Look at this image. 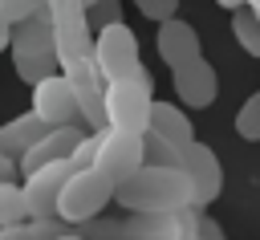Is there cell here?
Wrapping results in <instances>:
<instances>
[{
  "label": "cell",
  "mask_w": 260,
  "mask_h": 240,
  "mask_svg": "<svg viewBox=\"0 0 260 240\" xmlns=\"http://www.w3.org/2000/svg\"><path fill=\"white\" fill-rule=\"evenodd\" d=\"M45 130H49V126L28 110V114H20V118H12V122H4V126H0V151H4L8 159H20V155H24V151L45 134Z\"/></svg>",
  "instance_id": "9a60e30c"
},
{
  "label": "cell",
  "mask_w": 260,
  "mask_h": 240,
  "mask_svg": "<svg viewBox=\"0 0 260 240\" xmlns=\"http://www.w3.org/2000/svg\"><path fill=\"white\" fill-rule=\"evenodd\" d=\"M81 4H85V8H89V4H98V0H81Z\"/></svg>",
  "instance_id": "1f68e13d"
},
{
  "label": "cell",
  "mask_w": 260,
  "mask_h": 240,
  "mask_svg": "<svg viewBox=\"0 0 260 240\" xmlns=\"http://www.w3.org/2000/svg\"><path fill=\"white\" fill-rule=\"evenodd\" d=\"M134 8H138L146 20L162 24V20H171V16L179 12V0H134Z\"/></svg>",
  "instance_id": "d4e9b609"
},
{
  "label": "cell",
  "mask_w": 260,
  "mask_h": 240,
  "mask_svg": "<svg viewBox=\"0 0 260 240\" xmlns=\"http://www.w3.org/2000/svg\"><path fill=\"white\" fill-rule=\"evenodd\" d=\"M183 167H187V175H191V183H195V203H191V207L215 203L219 191H223V167H219L215 151H211L207 142L191 138V142L183 146Z\"/></svg>",
  "instance_id": "30bf717a"
},
{
  "label": "cell",
  "mask_w": 260,
  "mask_h": 240,
  "mask_svg": "<svg viewBox=\"0 0 260 240\" xmlns=\"http://www.w3.org/2000/svg\"><path fill=\"white\" fill-rule=\"evenodd\" d=\"M93 155H98V130H85L81 142H77L73 155H69V167H73V171H85V167H93Z\"/></svg>",
  "instance_id": "603a6c76"
},
{
  "label": "cell",
  "mask_w": 260,
  "mask_h": 240,
  "mask_svg": "<svg viewBox=\"0 0 260 240\" xmlns=\"http://www.w3.org/2000/svg\"><path fill=\"white\" fill-rule=\"evenodd\" d=\"M106 203H114V183L106 175H98L93 167L85 171H69L61 195H57V220L65 224H85L93 220Z\"/></svg>",
  "instance_id": "3957f363"
},
{
  "label": "cell",
  "mask_w": 260,
  "mask_h": 240,
  "mask_svg": "<svg viewBox=\"0 0 260 240\" xmlns=\"http://www.w3.org/2000/svg\"><path fill=\"white\" fill-rule=\"evenodd\" d=\"M61 236V224L57 216L53 220H16V224H4L0 228V240H57Z\"/></svg>",
  "instance_id": "e0dca14e"
},
{
  "label": "cell",
  "mask_w": 260,
  "mask_h": 240,
  "mask_svg": "<svg viewBox=\"0 0 260 240\" xmlns=\"http://www.w3.org/2000/svg\"><path fill=\"white\" fill-rule=\"evenodd\" d=\"M8 45H12V24H8L4 16H0V53H4Z\"/></svg>",
  "instance_id": "4316f807"
},
{
  "label": "cell",
  "mask_w": 260,
  "mask_h": 240,
  "mask_svg": "<svg viewBox=\"0 0 260 240\" xmlns=\"http://www.w3.org/2000/svg\"><path fill=\"white\" fill-rule=\"evenodd\" d=\"M154 49H158V57H162V65H167V69H179V65H187V61L203 57L199 33H195L187 20H179V16H171V20H162V24H158Z\"/></svg>",
  "instance_id": "4fadbf2b"
},
{
  "label": "cell",
  "mask_w": 260,
  "mask_h": 240,
  "mask_svg": "<svg viewBox=\"0 0 260 240\" xmlns=\"http://www.w3.org/2000/svg\"><path fill=\"white\" fill-rule=\"evenodd\" d=\"M32 114H37L45 126H73V122H81V110H77L73 89L65 85L61 69L32 85Z\"/></svg>",
  "instance_id": "9c48e42d"
},
{
  "label": "cell",
  "mask_w": 260,
  "mask_h": 240,
  "mask_svg": "<svg viewBox=\"0 0 260 240\" xmlns=\"http://www.w3.org/2000/svg\"><path fill=\"white\" fill-rule=\"evenodd\" d=\"M69 171H73L69 159H57V163H45V167L24 175L20 191H24V207H28L32 220H53L57 216V195H61Z\"/></svg>",
  "instance_id": "ba28073f"
},
{
  "label": "cell",
  "mask_w": 260,
  "mask_h": 240,
  "mask_svg": "<svg viewBox=\"0 0 260 240\" xmlns=\"http://www.w3.org/2000/svg\"><path fill=\"white\" fill-rule=\"evenodd\" d=\"M89 57L98 65V73L106 81H118V77H130L142 61H138V37L130 24H106L93 33V45H89Z\"/></svg>",
  "instance_id": "277c9868"
},
{
  "label": "cell",
  "mask_w": 260,
  "mask_h": 240,
  "mask_svg": "<svg viewBox=\"0 0 260 240\" xmlns=\"http://www.w3.org/2000/svg\"><path fill=\"white\" fill-rule=\"evenodd\" d=\"M12 69H16V77L24 85H37L49 73H57L61 65H57V53H49V49H20V45H12Z\"/></svg>",
  "instance_id": "2e32d148"
},
{
  "label": "cell",
  "mask_w": 260,
  "mask_h": 240,
  "mask_svg": "<svg viewBox=\"0 0 260 240\" xmlns=\"http://www.w3.org/2000/svg\"><path fill=\"white\" fill-rule=\"evenodd\" d=\"M232 33H236V41H240V49L248 53V57H260V16L252 12V8H236L232 12Z\"/></svg>",
  "instance_id": "d6986e66"
},
{
  "label": "cell",
  "mask_w": 260,
  "mask_h": 240,
  "mask_svg": "<svg viewBox=\"0 0 260 240\" xmlns=\"http://www.w3.org/2000/svg\"><path fill=\"white\" fill-rule=\"evenodd\" d=\"M244 8H252V12L260 16V0H244Z\"/></svg>",
  "instance_id": "f546056e"
},
{
  "label": "cell",
  "mask_w": 260,
  "mask_h": 240,
  "mask_svg": "<svg viewBox=\"0 0 260 240\" xmlns=\"http://www.w3.org/2000/svg\"><path fill=\"white\" fill-rule=\"evenodd\" d=\"M171 85H175V98L179 106H195V110H207L215 102V89H219V77H215V65L207 57H195L179 69H171Z\"/></svg>",
  "instance_id": "8fae6325"
},
{
  "label": "cell",
  "mask_w": 260,
  "mask_h": 240,
  "mask_svg": "<svg viewBox=\"0 0 260 240\" xmlns=\"http://www.w3.org/2000/svg\"><path fill=\"white\" fill-rule=\"evenodd\" d=\"M236 134L244 142H260V89H252L236 114Z\"/></svg>",
  "instance_id": "ffe728a7"
},
{
  "label": "cell",
  "mask_w": 260,
  "mask_h": 240,
  "mask_svg": "<svg viewBox=\"0 0 260 240\" xmlns=\"http://www.w3.org/2000/svg\"><path fill=\"white\" fill-rule=\"evenodd\" d=\"M49 24H53V53H57V65H65V61H73V57H89L93 28H89V16H85L81 4L49 8Z\"/></svg>",
  "instance_id": "52a82bcc"
},
{
  "label": "cell",
  "mask_w": 260,
  "mask_h": 240,
  "mask_svg": "<svg viewBox=\"0 0 260 240\" xmlns=\"http://www.w3.org/2000/svg\"><path fill=\"white\" fill-rule=\"evenodd\" d=\"M150 73L146 65H138L130 77H118V81H106V126L114 130H130V134H146V122H150Z\"/></svg>",
  "instance_id": "7a4b0ae2"
},
{
  "label": "cell",
  "mask_w": 260,
  "mask_h": 240,
  "mask_svg": "<svg viewBox=\"0 0 260 240\" xmlns=\"http://www.w3.org/2000/svg\"><path fill=\"white\" fill-rule=\"evenodd\" d=\"M81 134H85V122H73V126H49L20 159H16V171L20 175H28V171H37V167H45V163H57V159H69L73 155V146L81 142Z\"/></svg>",
  "instance_id": "7c38bea8"
},
{
  "label": "cell",
  "mask_w": 260,
  "mask_h": 240,
  "mask_svg": "<svg viewBox=\"0 0 260 240\" xmlns=\"http://www.w3.org/2000/svg\"><path fill=\"white\" fill-rule=\"evenodd\" d=\"M45 4L41 0H0V16L8 20V24H20V20H28L32 12H41ZM49 12V8H45Z\"/></svg>",
  "instance_id": "cb8c5ba5"
},
{
  "label": "cell",
  "mask_w": 260,
  "mask_h": 240,
  "mask_svg": "<svg viewBox=\"0 0 260 240\" xmlns=\"http://www.w3.org/2000/svg\"><path fill=\"white\" fill-rule=\"evenodd\" d=\"M16 220H28L24 191H20L12 179H0V228H4V224H16Z\"/></svg>",
  "instance_id": "44dd1931"
},
{
  "label": "cell",
  "mask_w": 260,
  "mask_h": 240,
  "mask_svg": "<svg viewBox=\"0 0 260 240\" xmlns=\"http://www.w3.org/2000/svg\"><path fill=\"white\" fill-rule=\"evenodd\" d=\"M89 16V28H106V24H118L122 20V0H98L85 8Z\"/></svg>",
  "instance_id": "7402d4cb"
},
{
  "label": "cell",
  "mask_w": 260,
  "mask_h": 240,
  "mask_svg": "<svg viewBox=\"0 0 260 240\" xmlns=\"http://www.w3.org/2000/svg\"><path fill=\"white\" fill-rule=\"evenodd\" d=\"M16 175V159H8L4 151H0V179H12Z\"/></svg>",
  "instance_id": "484cf974"
},
{
  "label": "cell",
  "mask_w": 260,
  "mask_h": 240,
  "mask_svg": "<svg viewBox=\"0 0 260 240\" xmlns=\"http://www.w3.org/2000/svg\"><path fill=\"white\" fill-rule=\"evenodd\" d=\"M142 163L154 167H183V146H175L171 138H158L154 130L142 134Z\"/></svg>",
  "instance_id": "ac0fdd59"
},
{
  "label": "cell",
  "mask_w": 260,
  "mask_h": 240,
  "mask_svg": "<svg viewBox=\"0 0 260 240\" xmlns=\"http://www.w3.org/2000/svg\"><path fill=\"white\" fill-rule=\"evenodd\" d=\"M215 4H219V8H228V12H236V8L244 4V0H215Z\"/></svg>",
  "instance_id": "f1b7e54d"
},
{
  "label": "cell",
  "mask_w": 260,
  "mask_h": 240,
  "mask_svg": "<svg viewBox=\"0 0 260 240\" xmlns=\"http://www.w3.org/2000/svg\"><path fill=\"white\" fill-rule=\"evenodd\" d=\"M41 4H45V8H61V4H81V0H41ZM81 8H85V4H81Z\"/></svg>",
  "instance_id": "83f0119b"
},
{
  "label": "cell",
  "mask_w": 260,
  "mask_h": 240,
  "mask_svg": "<svg viewBox=\"0 0 260 240\" xmlns=\"http://www.w3.org/2000/svg\"><path fill=\"white\" fill-rule=\"evenodd\" d=\"M114 203L134 216H179L195 203V183L187 167H154L142 163L114 187Z\"/></svg>",
  "instance_id": "6da1fadb"
},
{
  "label": "cell",
  "mask_w": 260,
  "mask_h": 240,
  "mask_svg": "<svg viewBox=\"0 0 260 240\" xmlns=\"http://www.w3.org/2000/svg\"><path fill=\"white\" fill-rule=\"evenodd\" d=\"M142 167V134H130V130H98V155H93V171L106 175L114 187Z\"/></svg>",
  "instance_id": "8992f818"
},
{
  "label": "cell",
  "mask_w": 260,
  "mask_h": 240,
  "mask_svg": "<svg viewBox=\"0 0 260 240\" xmlns=\"http://www.w3.org/2000/svg\"><path fill=\"white\" fill-rule=\"evenodd\" d=\"M57 240H81V236H69V232H61V236H57Z\"/></svg>",
  "instance_id": "4dcf8cb0"
},
{
  "label": "cell",
  "mask_w": 260,
  "mask_h": 240,
  "mask_svg": "<svg viewBox=\"0 0 260 240\" xmlns=\"http://www.w3.org/2000/svg\"><path fill=\"white\" fill-rule=\"evenodd\" d=\"M146 130H154L158 138H171L175 146H187V142L195 138L187 110H183V106H171V102H150V122H146Z\"/></svg>",
  "instance_id": "5bb4252c"
},
{
  "label": "cell",
  "mask_w": 260,
  "mask_h": 240,
  "mask_svg": "<svg viewBox=\"0 0 260 240\" xmlns=\"http://www.w3.org/2000/svg\"><path fill=\"white\" fill-rule=\"evenodd\" d=\"M65 85L73 89V102L81 110L85 130H106V77L98 73L93 57H73L61 65Z\"/></svg>",
  "instance_id": "5b68a950"
}]
</instances>
